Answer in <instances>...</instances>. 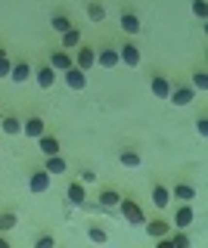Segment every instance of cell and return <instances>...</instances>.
<instances>
[{
  "mask_svg": "<svg viewBox=\"0 0 208 248\" xmlns=\"http://www.w3.org/2000/svg\"><path fill=\"white\" fill-rule=\"evenodd\" d=\"M22 124H25V121H19L16 115H3V118H0V130H3L6 137H19L22 134Z\"/></svg>",
  "mask_w": 208,
  "mask_h": 248,
  "instance_id": "17",
  "label": "cell"
},
{
  "mask_svg": "<svg viewBox=\"0 0 208 248\" xmlns=\"http://www.w3.org/2000/svg\"><path fill=\"white\" fill-rule=\"evenodd\" d=\"M65 199H68V205H75V208H81V205H87V192H84V183H68V189H65Z\"/></svg>",
  "mask_w": 208,
  "mask_h": 248,
  "instance_id": "10",
  "label": "cell"
},
{
  "mask_svg": "<svg viewBox=\"0 0 208 248\" xmlns=\"http://www.w3.org/2000/svg\"><path fill=\"white\" fill-rule=\"evenodd\" d=\"M118 211H121V217H125V223H130V227H143V223H146L143 208L137 205L134 199H125V196H121V202H118Z\"/></svg>",
  "mask_w": 208,
  "mask_h": 248,
  "instance_id": "1",
  "label": "cell"
},
{
  "mask_svg": "<svg viewBox=\"0 0 208 248\" xmlns=\"http://www.w3.org/2000/svg\"><path fill=\"white\" fill-rule=\"evenodd\" d=\"M152 205H156V208H168V205H171V192H168V186H161V183L152 186Z\"/></svg>",
  "mask_w": 208,
  "mask_h": 248,
  "instance_id": "20",
  "label": "cell"
},
{
  "mask_svg": "<svg viewBox=\"0 0 208 248\" xmlns=\"http://www.w3.org/2000/svg\"><path fill=\"white\" fill-rule=\"evenodd\" d=\"M32 75L34 72H32V65H28V62H13V72H10V81L13 84H25Z\"/></svg>",
  "mask_w": 208,
  "mask_h": 248,
  "instance_id": "18",
  "label": "cell"
},
{
  "mask_svg": "<svg viewBox=\"0 0 208 248\" xmlns=\"http://www.w3.org/2000/svg\"><path fill=\"white\" fill-rule=\"evenodd\" d=\"M63 81H65V87H68V90H75V93L87 87V75H84L81 68H75V65L68 68V72H63Z\"/></svg>",
  "mask_w": 208,
  "mask_h": 248,
  "instance_id": "4",
  "label": "cell"
},
{
  "mask_svg": "<svg viewBox=\"0 0 208 248\" xmlns=\"http://www.w3.org/2000/svg\"><path fill=\"white\" fill-rule=\"evenodd\" d=\"M171 242H174V248H190V236H183V230H177V232H171Z\"/></svg>",
  "mask_w": 208,
  "mask_h": 248,
  "instance_id": "31",
  "label": "cell"
},
{
  "mask_svg": "<svg viewBox=\"0 0 208 248\" xmlns=\"http://www.w3.org/2000/svg\"><path fill=\"white\" fill-rule=\"evenodd\" d=\"M94 65H96V50L94 46H78V53H75V68L90 72Z\"/></svg>",
  "mask_w": 208,
  "mask_h": 248,
  "instance_id": "3",
  "label": "cell"
},
{
  "mask_svg": "<svg viewBox=\"0 0 208 248\" xmlns=\"http://www.w3.org/2000/svg\"><path fill=\"white\" fill-rule=\"evenodd\" d=\"M37 149L44 152V158H50V155H59V140L53 137V134H44V137H37Z\"/></svg>",
  "mask_w": 208,
  "mask_h": 248,
  "instance_id": "16",
  "label": "cell"
},
{
  "mask_svg": "<svg viewBox=\"0 0 208 248\" xmlns=\"http://www.w3.org/2000/svg\"><path fill=\"white\" fill-rule=\"evenodd\" d=\"M50 180L53 177L47 174V170H32V177H28V192H34V196H41V192H47L50 189Z\"/></svg>",
  "mask_w": 208,
  "mask_h": 248,
  "instance_id": "2",
  "label": "cell"
},
{
  "mask_svg": "<svg viewBox=\"0 0 208 248\" xmlns=\"http://www.w3.org/2000/svg\"><path fill=\"white\" fill-rule=\"evenodd\" d=\"M190 87H192V90H199V93H205V90H208V72H205V68L192 72V78H190Z\"/></svg>",
  "mask_w": 208,
  "mask_h": 248,
  "instance_id": "26",
  "label": "cell"
},
{
  "mask_svg": "<svg viewBox=\"0 0 208 248\" xmlns=\"http://www.w3.org/2000/svg\"><path fill=\"white\" fill-rule=\"evenodd\" d=\"M149 93L156 99H168V93H171V81H168L165 75H152V81H149Z\"/></svg>",
  "mask_w": 208,
  "mask_h": 248,
  "instance_id": "9",
  "label": "cell"
},
{
  "mask_svg": "<svg viewBox=\"0 0 208 248\" xmlns=\"http://www.w3.org/2000/svg\"><path fill=\"white\" fill-rule=\"evenodd\" d=\"M78 183H84V186H87V183H96V174H94V170H81V180Z\"/></svg>",
  "mask_w": 208,
  "mask_h": 248,
  "instance_id": "35",
  "label": "cell"
},
{
  "mask_svg": "<svg viewBox=\"0 0 208 248\" xmlns=\"http://www.w3.org/2000/svg\"><path fill=\"white\" fill-rule=\"evenodd\" d=\"M192 16H196V19H205V16H208V3H205V0H192Z\"/></svg>",
  "mask_w": 208,
  "mask_h": 248,
  "instance_id": "32",
  "label": "cell"
},
{
  "mask_svg": "<svg viewBox=\"0 0 208 248\" xmlns=\"http://www.w3.org/2000/svg\"><path fill=\"white\" fill-rule=\"evenodd\" d=\"M34 248H56V239H53L50 232H44V236L34 239Z\"/></svg>",
  "mask_w": 208,
  "mask_h": 248,
  "instance_id": "30",
  "label": "cell"
},
{
  "mask_svg": "<svg viewBox=\"0 0 208 248\" xmlns=\"http://www.w3.org/2000/svg\"><path fill=\"white\" fill-rule=\"evenodd\" d=\"M0 59H6V50H3V46H0Z\"/></svg>",
  "mask_w": 208,
  "mask_h": 248,
  "instance_id": "38",
  "label": "cell"
},
{
  "mask_svg": "<svg viewBox=\"0 0 208 248\" xmlns=\"http://www.w3.org/2000/svg\"><path fill=\"white\" fill-rule=\"evenodd\" d=\"M168 192H171L174 199H180L183 205H190V202L196 199V189H192L190 183H174V189H168Z\"/></svg>",
  "mask_w": 208,
  "mask_h": 248,
  "instance_id": "19",
  "label": "cell"
},
{
  "mask_svg": "<svg viewBox=\"0 0 208 248\" xmlns=\"http://www.w3.org/2000/svg\"><path fill=\"white\" fill-rule=\"evenodd\" d=\"M87 19L90 22H106V6L96 3V0H90L87 3Z\"/></svg>",
  "mask_w": 208,
  "mask_h": 248,
  "instance_id": "27",
  "label": "cell"
},
{
  "mask_svg": "<svg viewBox=\"0 0 208 248\" xmlns=\"http://www.w3.org/2000/svg\"><path fill=\"white\" fill-rule=\"evenodd\" d=\"M56 75H59V72H53L50 65L37 68V72H34V81H37V87H41V90H50L53 84H56Z\"/></svg>",
  "mask_w": 208,
  "mask_h": 248,
  "instance_id": "15",
  "label": "cell"
},
{
  "mask_svg": "<svg viewBox=\"0 0 208 248\" xmlns=\"http://www.w3.org/2000/svg\"><path fill=\"white\" fill-rule=\"evenodd\" d=\"M65 158H63V155H50V158H47V165H44V170H47V174L50 177H56V174H65Z\"/></svg>",
  "mask_w": 208,
  "mask_h": 248,
  "instance_id": "23",
  "label": "cell"
},
{
  "mask_svg": "<svg viewBox=\"0 0 208 248\" xmlns=\"http://www.w3.org/2000/svg\"><path fill=\"white\" fill-rule=\"evenodd\" d=\"M50 28L56 31V34H65V31H68V28H75V25H72V19H68V16L56 13V16H53V19H50Z\"/></svg>",
  "mask_w": 208,
  "mask_h": 248,
  "instance_id": "24",
  "label": "cell"
},
{
  "mask_svg": "<svg viewBox=\"0 0 208 248\" xmlns=\"http://www.w3.org/2000/svg\"><path fill=\"white\" fill-rule=\"evenodd\" d=\"M156 248H174V242H171V236H165V239H156Z\"/></svg>",
  "mask_w": 208,
  "mask_h": 248,
  "instance_id": "36",
  "label": "cell"
},
{
  "mask_svg": "<svg viewBox=\"0 0 208 248\" xmlns=\"http://www.w3.org/2000/svg\"><path fill=\"white\" fill-rule=\"evenodd\" d=\"M168 99H171V106L183 108V106H190L192 99H196V90H192V87H171V93H168Z\"/></svg>",
  "mask_w": 208,
  "mask_h": 248,
  "instance_id": "5",
  "label": "cell"
},
{
  "mask_svg": "<svg viewBox=\"0 0 208 248\" xmlns=\"http://www.w3.org/2000/svg\"><path fill=\"white\" fill-rule=\"evenodd\" d=\"M87 236H90V242H96V245H106V242H109V232H106L103 227H96V223L87 230Z\"/></svg>",
  "mask_w": 208,
  "mask_h": 248,
  "instance_id": "29",
  "label": "cell"
},
{
  "mask_svg": "<svg viewBox=\"0 0 208 248\" xmlns=\"http://www.w3.org/2000/svg\"><path fill=\"white\" fill-rule=\"evenodd\" d=\"M143 227H146V236H149V239H165V236H171V223H168V220H149V223H143Z\"/></svg>",
  "mask_w": 208,
  "mask_h": 248,
  "instance_id": "12",
  "label": "cell"
},
{
  "mask_svg": "<svg viewBox=\"0 0 208 248\" xmlns=\"http://www.w3.org/2000/svg\"><path fill=\"white\" fill-rule=\"evenodd\" d=\"M192 220H196V211H192V205H180V208L174 211V223H171V227L187 230V227H192Z\"/></svg>",
  "mask_w": 208,
  "mask_h": 248,
  "instance_id": "8",
  "label": "cell"
},
{
  "mask_svg": "<svg viewBox=\"0 0 208 248\" xmlns=\"http://www.w3.org/2000/svg\"><path fill=\"white\" fill-rule=\"evenodd\" d=\"M118 59L121 62H125V65L128 68H137V65H140V46H137V44H125V46H118Z\"/></svg>",
  "mask_w": 208,
  "mask_h": 248,
  "instance_id": "6",
  "label": "cell"
},
{
  "mask_svg": "<svg viewBox=\"0 0 208 248\" xmlns=\"http://www.w3.org/2000/svg\"><path fill=\"white\" fill-rule=\"evenodd\" d=\"M96 65H99V68H118V65H121L118 50H115V46H103V50L96 53Z\"/></svg>",
  "mask_w": 208,
  "mask_h": 248,
  "instance_id": "7",
  "label": "cell"
},
{
  "mask_svg": "<svg viewBox=\"0 0 208 248\" xmlns=\"http://www.w3.org/2000/svg\"><path fill=\"white\" fill-rule=\"evenodd\" d=\"M81 46V31L78 28H68L63 34V50H78Z\"/></svg>",
  "mask_w": 208,
  "mask_h": 248,
  "instance_id": "25",
  "label": "cell"
},
{
  "mask_svg": "<svg viewBox=\"0 0 208 248\" xmlns=\"http://www.w3.org/2000/svg\"><path fill=\"white\" fill-rule=\"evenodd\" d=\"M196 134H199V137H208V118H205V115L196 121Z\"/></svg>",
  "mask_w": 208,
  "mask_h": 248,
  "instance_id": "34",
  "label": "cell"
},
{
  "mask_svg": "<svg viewBox=\"0 0 208 248\" xmlns=\"http://www.w3.org/2000/svg\"><path fill=\"white\" fill-rule=\"evenodd\" d=\"M22 134H25V137H44V134H47V124H44V118H37V115H34V118H28L25 124H22Z\"/></svg>",
  "mask_w": 208,
  "mask_h": 248,
  "instance_id": "14",
  "label": "cell"
},
{
  "mask_svg": "<svg viewBox=\"0 0 208 248\" xmlns=\"http://www.w3.org/2000/svg\"><path fill=\"white\" fill-rule=\"evenodd\" d=\"M72 65H75V59H72V53H68V50H56L50 56V68H53V72H68Z\"/></svg>",
  "mask_w": 208,
  "mask_h": 248,
  "instance_id": "11",
  "label": "cell"
},
{
  "mask_svg": "<svg viewBox=\"0 0 208 248\" xmlns=\"http://www.w3.org/2000/svg\"><path fill=\"white\" fill-rule=\"evenodd\" d=\"M16 227H19V217L13 214V211L0 214V232H10V230H16Z\"/></svg>",
  "mask_w": 208,
  "mask_h": 248,
  "instance_id": "28",
  "label": "cell"
},
{
  "mask_svg": "<svg viewBox=\"0 0 208 248\" xmlns=\"http://www.w3.org/2000/svg\"><path fill=\"white\" fill-rule=\"evenodd\" d=\"M118 161H121L125 168H140V165H143V155L137 152V149H121Z\"/></svg>",
  "mask_w": 208,
  "mask_h": 248,
  "instance_id": "22",
  "label": "cell"
},
{
  "mask_svg": "<svg viewBox=\"0 0 208 248\" xmlns=\"http://www.w3.org/2000/svg\"><path fill=\"white\" fill-rule=\"evenodd\" d=\"M0 248H10V242L3 239V232H0Z\"/></svg>",
  "mask_w": 208,
  "mask_h": 248,
  "instance_id": "37",
  "label": "cell"
},
{
  "mask_svg": "<svg viewBox=\"0 0 208 248\" xmlns=\"http://www.w3.org/2000/svg\"><path fill=\"white\" fill-rule=\"evenodd\" d=\"M10 72H13V62H10V56H6V59H0V78H10Z\"/></svg>",
  "mask_w": 208,
  "mask_h": 248,
  "instance_id": "33",
  "label": "cell"
},
{
  "mask_svg": "<svg viewBox=\"0 0 208 248\" xmlns=\"http://www.w3.org/2000/svg\"><path fill=\"white\" fill-rule=\"evenodd\" d=\"M118 202H121V196H118L115 189H103V192H99V208H103V211L118 208Z\"/></svg>",
  "mask_w": 208,
  "mask_h": 248,
  "instance_id": "21",
  "label": "cell"
},
{
  "mask_svg": "<svg viewBox=\"0 0 208 248\" xmlns=\"http://www.w3.org/2000/svg\"><path fill=\"white\" fill-rule=\"evenodd\" d=\"M121 31H125V34H140L143 31L140 16L137 13H121Z\"/></svg>",
  "mask_w": 208,
  "mask_h": 248,
  "instance_id": "13",
  "label": "cell"
}]
</instances>
